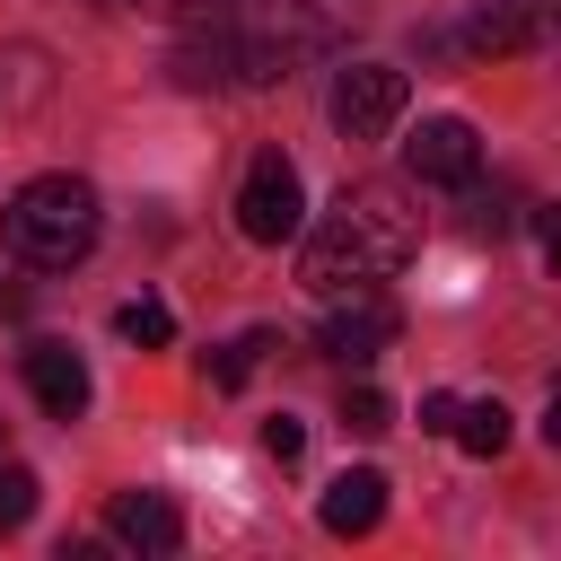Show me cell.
Here are the masks:
<instances>
[{
    "instance_id": "obj_1",
    "label": "cell",
    "mask_w": 561,
    "mask_h": 561,
    "mask_svg": "<svg viewBox=\"0 0 561 561\" xmlns=\"http://www.w3.org/2000/svg\"><path fill=\"white\" fill-rule=\"evenodd\" d=\"M342 26H351V0H202L184 18L175 79L184 88H219V79L272 88L289 61L333 53Z\"/></svg>"
},
{
    "instance_id": "obj_2",
    "label": "cell",
    "mask_w": 561,
    "mask_h": 561,
    "mask_svg": "<svg viewBox=\"0 0 561 561\" xmlns=\"http://www.w3.org/2000/svg\"><path fill=\"white\" fill-rule=\"evenodd\" d=\"M421 254V210L394 193V184H351L333 210H324V228L307 237V289H324V298H342V289H377V280H394L403 263Z\"/></svg>"
},
{
    "instance_id": "obj_3",
    "label": "cell",
    "mask_w": 561,
    "mask_h": 561,
    "mask_svg": "<svg viewBox=\"0 0 561 561\" xmlns=\"http://www.w3.org/2000/svg\"><path fill=\"white\" fill-rule=\"evenodd\" d=\"M96 237H105V202H96L88 175H35V184H18L9 210H0V245H9L18 263H35V272L88 263Z\"/></svg>"
},
{
    "instance_id": "obj_4",
    "label": "cell",
    "mask_w": 561,
    "mask_h": 561,
    "mask_svg": "<svg viewBox=\"0 0 561 561\" xmlns=\"http://www.w3.org/2000/svg\"><path fill=\"white\" fill-rule=\"evenodd\" d=\"M237 228H245L254 245H289V237L307 228V184H298V167H289L280 149H254V167H245V184H237Z\"/></svg>"
},
{
    "instance_id": "obj_5",
    "label": "cell",
    "mask_w": 561,
    "mask_h": 561,
    "mask_svg": "<svg viewBox=\"0 0 561 561\" xmlns=\"http://www.w3.org/2000/svg\"><path fill=\"white\" fill-rule=\"evenodd\" d=\"M403 123V70L394 61H351L333 79V131L342 140H386Z\"/></svg>"
},
{
    "instance_id": "obj_6",
    "label": "cell",
    "mask_w": 561,
    "mask_h": 561,
    "mask_svg": "<svg viewBox=\"0 0 561 561\" xmlns=\"http://www.w3.org/2000/svg\"><path fill=\"white\" fill-rule=\"evenodd\" d=\"M394 333H403V316H394L377 289H342V298L324 307V324H316L324 359H351V368H368V359H377Z\"/></svg>"
},
{
    "instance_id": "obj_7",
    "label": "cell",
    "mask_w": 561,
    "mask_h": 561,
    "mask_svg": "<svg viewBox=\"0 0 561 561\" xmlns=\"http://www.w3.org/2000/svg\"><path fill=\"white\" fill-rule=\"evenodd\" d=\"M403 167H412L421 184H473V175H482V131H473L465 114H430V123L403 140Z\"/></svg>"
},
{
    "instance_id": "obj_8",
    "label": "cell",
    "mask_w": 561,
    "mask_h": 561,
    "mask_svg": "<svg viewBox=\"0 0 561 561\" xmlns=\"http://www.w3.org/2000/svg\"><path fill=\"white\" fill-rule=\"evenodd\" d=\"M105 535L131 543V552H175L184 543V508L167 491H114L105 500Z\"/></svg>"
},
{
    "instance_id": "obj_9",
    "label": "cell",
    "mask_w": 561,
    "mask_h": 561,
    "mask_svg": "<svg viewBox=\"0 0 561 561\" xmlns=\"http://www.w3.org/2000/svg\"><path fill=\"white\" fill-rule=\"evenodd\" d=\"M26 386H35V403L53 412V421H79L88 412V359L70 351V342H26Z\"/></svg>"
},
{
    "instance_id": "obj_10",
    "label": "cell",
    "mask_w": 561,
    "mask_h": 561,
    "mask_svg": "<svg viewBox=\"0 0 561 561\" xmlns=\"http://www.w3.org/2000/svg\"><path fill=\"white\" fill-rule=\"evenodd\" d=\"M316 517H324V535H368V526L386 517V473H377V465L333 473V482H324V500H316Z\"/></svg>"
},
{
    "instance_id": "obj_11",
    "label": "cell",
    "mask_w": 561,
    "mask_h": 561,
    "mask_svg": "<svg viewBox=\"0 0 561 561\" xmlns=\"http://www.w3.org/2000/svg\"><path fill=\"white\" fill-rule=\"evenodd\" d=\"M543 35V0H473V18H465V44L473 53H526Z\"/></svg>"
},
{
    "instance_id": "obj_12",
    "label": "cell",
    "mask_w": 561,
    "mask_h": 561,
    "mask_svg": "<svg viewBox=\"0 0 561 561\" xmlns=\"http://www.w3.org/2000/svg\"><path fill=\"white\" fill-rule=\"evenodd\" d=\"M447 438H456L465 456H500V447H508V403H456Z\"/></svg>"
},
{
    "instance_id": "obj_13",
    "label": "cell",
    "mask_w": 561,
    "mask_h": 561,
    "mask_svg": "<svg viewBox=\"0 0 561 561\" xmlns=\"http://www.w3.org/2000/svg\"><path fill=\"white\" fill-rule=\"evenodd\" d=\"M114 324H123V342H140V351H167V342H175V316H167V298H131Z\"/></svg>"
},
{
    "instance_id": "obj_14",
    "label": "cell",
    "mask_w": 561,
    "mask_h": 561,
    "mask_svg": "<svg viewBox=\"0 0 561 561\" xmlns=\"http://www.w3.org/2000/svg\"><path fill=\"white\" fill-rule=\"evenodd\" d=\"M35 500H44V482H35L26 465H9V456H0V535H18V526L35 517Z\"/></svg>"
},
{
    "instance_id": "obj_15",
    "label": "cell",
    "mask_w": 561,
    "mask_h": 561,
    "mask_svg": "<svg viewBox=\"0 0 561 561\" xmlns=\"http://www.w3.org/2000/svg\"><path fill=\"white\" fill-rule=\"evenodd\" d=\"M342 430H359V438H377V430H394V403H386L377 386H351V394H342Z\"/></svg>"
},
{
    "instance_id": "obj_16",
    "label": "cell",
    "mask_w": 561,
    "mask_h": 561,
    "mask_svg": "<svg viewBox=\"0 0 561 561\" xmlns=\"http://www.w3.org/2000/svg\"><path fill=\"white\" fill-rule=\"evenodd\" d=\"M254 351H272V333H245V342L210 351V386H245V377H254Z\"/></svg>"
},
{
    "instance_id": "obj_17",
    "label": "cell",
    "mask_w": 561,
    "mask_h": 561,
    "mask_svg": "<svg viewBox=\"0 0 561 561\" xmlns=\"http://www.w3.org/2000/svg\"><path fill=\"white\" fill-rule=\"evenodd\" d=\"M298 447H307V430H298L289 412H272V421H263V456H280V465H298Z\"/></svg>"
},
{
    "instance_id": "obj_18",
    "label": "cell",
    "mask_w": 561,
    "mask_h": 561,
    "mask_svg": "<svg viewBox=\"0 0 561 561\" xmlns=\"http://www.w3.org/2000/svg\"><path fill=\"white\" fill-rule=\"evenodd\" d=\"M456 421V394H421V430H447Z\"/></svg>"
}]
</instances>
